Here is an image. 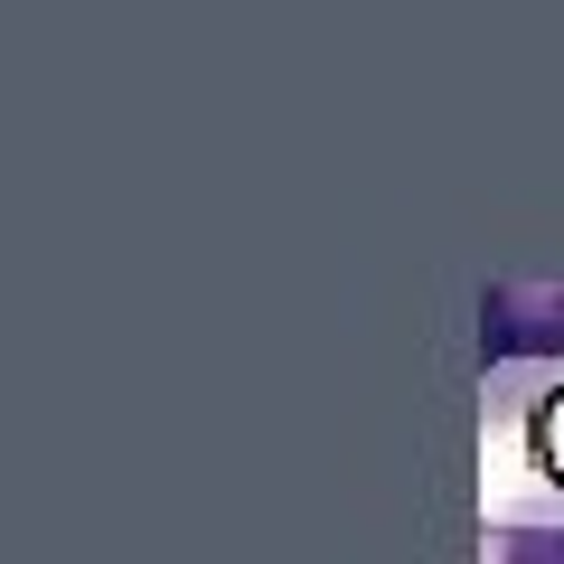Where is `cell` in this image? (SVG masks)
Segmentation results:
<instances>
[{
    "label": "cell",
    "instance_id": "cell-1",
    "mask_svg": "<svg viewBox=\"0 0 564 564\" xmlns=\"http://www.w3.org/2000/svg\"><path fill=\"white\" fill-rule=\"evenodd\" d=\"M536 348H564V292H527V282L480 292V358H536Z\"/></svg>",
    "mask_w": 564,
    "mask_h": 564
},
{
    "label": "cell",
    "instance_id": "cell-2",
    "mask_svg": "<svg viewBox=\"0 0 564 564\" xmlns=\"http://www.w3.org/2000/svg\"><path fill=\"white\" fill-rule=\"evenodd\" d=\"M508 564H564V527H536V536L508 545Z\"/></svg>",
    "mask_w": 564,
    "mask_h": 564
}]
</instances>
